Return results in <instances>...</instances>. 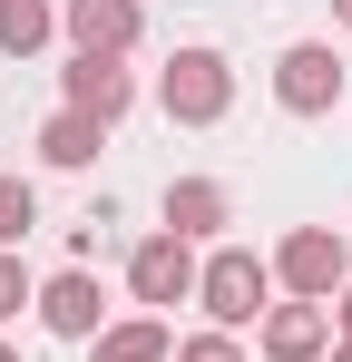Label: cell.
Segmentation results:
<instances>
[{
    "instance_id": "6da1fadb",
    "label": "cell",
    "mask_w": 352,
    "mask_h": 362,
    "mask_svg": "<svg viewBox=\"0 0 352 362\" xmlns=\"http://www.w3.org/2000/svg\"><path fill=\"white\" fill-rule=\"evenodd\" d=\"M196 303H206L216 333H254V323L274 313V264H264L254 245H216V255L196 264Z\"/></svg>"
},
{
    "instance_id": "7a4b0ae2",
    "label": "cell",
    "mask_w": 352,
    "mask_h": 362,
    "mask_svg": "<svg viewBox=\"0 0 352 362\" xmlns=\"http://www.w3.org/2000/svg\"><path fill=\"white\" fill-rule=\"evenodd\" d=\"M157 108H167L176 127H216V118L235 108V59L206 49V40H186V49L157 69Z\"/></svg>"
},
{
    "instance_id": "3957f363",
    "label": "cell",
    "mask_w": 352,
    "mask_h": 362,
    "mask_svg": "<svg viewBox=\"0 0 352 362\" xmlns=\"http://www.w3.org/2000/svg\"><path fill=\"white\" fill-rule=\"evenodd\" d=\"M264 264H274V284H284L293 303H333V294L352 284V245L333 235V226H293Z\"/></svg>"
},
{
    "instance_id": "277c9868",
    "label": "cell",
    "mask_w": 352,
    "mask_h": 362,
    "mask_svg": "<svg viewBox=\"0 0 352 362\" xmlns=\"http://www.w3.org/2000/svg\"><path fill=\"white\" fill-rule=\"evenodd\" d=\"M343 88H352V69H343L333 40H293L284 59H274V108H284V118H333Z\"/></svg>"
},
{
    "instance_id": "5b68a950",
    "label": "cell",
    "mask_w": 352,
    "mask_h": 362,
    "mask_svg": "<svg viewBox=\"0 0 352 362\" xmlns=\"http://www.w3.org/2000/svg\"><path fill=\"white\" fill-rule=\"evenodd\" d=\"M127 294L147 303V313H167V303H196V245L186 235H137V255H127Z\"/></svg>"
},
{
    "instance_id": "8992f818",
    "label": "cell",
    "mask_w": 352,
    "mask_h": 362,
    "mask_svg": "<svg viewBox=\"0 0 352 362\" xmlns=\"http://www.w3.org/2000/svg\"><path fill=\"white\" fill-rule=\"evenodd\" d=\"M59 40H69L78 59H127V49L147 40V10H137V0H59Z\"/></svg>"
},
{
    "instance_id": "52a82bcc",
    "label": "cell",
    "mask_w": 352,
    "mask_h": 362,
    "mask_svg": "<svg viewBox=\"0 0 352 362\" xmlns=\"http://www.w3.org/2000/svg\"><path fill=\"white\" fill-rule=\"evenodd\" d=\"M30 313L49 323L59 343H98V333H108V284H98L88 264H69V274H49V284H40V303H30Z\"/></svg>"
},
{
    "instance_id": "ba28073f",
    "label": "cell",
    "mask_w": 352,
    "mask_h": 362,
    "mask_svg": "<svg viewBox=\"0 0 352 362\" xmlns=\"http://www.w3.org/2000/svg\"><path fill=\"white\" fill-rule=\"evenodd\" d=\"M59 108L117 127L127 108H137V69H127V59H78V49H69V69H59Z\"/></svg>"
},
{
    "instance_id": "9c48e42d",
    "label": "cell",
    "mask_w": 352,
    "mask_h": 362,
    "mask_svg": "<svg viewBox=\"0 0 352 362\" xmlns=\"http://www.w3.org/2000/svg\"><path fill=\"white\" fill-rule=\"evenodd\" d=\"M254 353L264 362H323L333 353V303H274L254 323Z\"/></svg>"
},
{
    "instance_id": "30bf717a",
    "label": "cell",
    "mask_w": 352,
    "mask_h": 362,
    "mask_svg": "<svg viewBox=\"0 0 352 362\" xmlns=\"http://www.w3.org/2000/svg\"><path fill=\"white\" fill-rule=\"evenodd\" d=\"M225 226H235V196H225L216 177H176V186H167V235L196 245V235H225Z\"/></svg>"
},
{
    "instance_id": "8fae6325",
    "label": "cell",
    "mask_w": 352,
    "mask_h": 362,
    "mask_svg": "<svg viewBox=\"0 0 352 362\" xmlns=\"http://www.w3.org/2000/svg\"><path fill=\"white\" fill-rule=\"evenodd\" d=\"M98 147H108V127L78 118V108H49V118H40V167H59V177L98 167Z\"/></svg>"
},
{
    "instance_id": "7c38bea8",
    "label": "cell",
    "mask_w": 352,
    "mask_h": 362,
    "mask_svg": "<svg viewBox=\"0 0 352 362\" xmlns=\"http://www.w3.org/2000/svg\"><path fill=\"white\" fill-rule=\"evenodd\" d=\"M88 353L98 362H176V333H167V313H127V323H108Z\"/></svg>"
},
{
    "instance_id": "4fadbf2b",
    "label": "cell",
    "mask_w": 352,
    "mask_h": 362,
    "mask_svg": "<svg viewBox=\"0 0 352 362\" xmlns=\"http://www.w3.org/2000/svg\"><path fill=\"white\" fill-rule=\"evenodd\" d=\"M59 40V10L49 0H0V59H40Z\"/></svg>"
},
{
    "instance_id": "5bb4252c",
    "label": "cell",
    "mask_w": 352,
    "mask_h": 362,
    "mask_svg": "<svg viewBox=\"0 0 352 362\" xmlns=\"http://www.w3.org/2000/svg\"><path fill=\"white\" fill-rule=\"evenodd\" d=\"M30 226H40V186H30V177H0V255H20Z\"/></svg>"
},
{
    "instance_id": "9a60e30c",
    "label": "cell",
    "mask_w": 352,
    "mask_h": 362,
    "mask_svg": "<svg viewBox=\"0 0 352 362\" xmlns=\"http://www.w3.org/2000/svg\"><path fill=\"white\" fill-rule=\"evenodd\" d=\"M30 303H40V284H30V264H20V255H0V323H20Z\"/></svg>"
},
{
    "instance_id": "2e32d148",
    "label": "cell",
    "mask_w": 352,
    "mask_h": 362,
    "mask_svg": "<svg viewBox=\"0 0 352 362\" xmlns=\"http://www.w3.org/2000/svg\"><path fill=\"white\" fill-rule=\"evenodd\" d=\"M176 362H245V343H235V333H186Z\"/></svg>"
},
{
    "instance_id": "e0dca14e",
    "label": "cell",
    "mask_w": 352,
    "mask_h": 362,
    "mask_svg": "<svg viewBox=\"0 0 352 362\" xmlns=\"http://www.w3.org/2000/svg\"><path fill=\"white\" fill-rule=\"evenodd\" d=\"M333 333H352V284H343V294H333Z\"/></svg>"
},
{
    "instance_id": "ac0fdd59",
    "label": "cell",
    "mask_w": 352,
    "mask_h": 362,
    "mask_svg": "<svg viewBox=\"0 0 352 362\" xmlns=\"http://www.w3.org/2000/svg\"><path fill=\"white\" fill-rule=\"evenodd\" d=\"M323 362H352V333H333V353H323Z\"/></svg>"
},
{
    "instance_id": "d6986e66",
    "label": "cell",
    "mask_w": 352,
    "mask_h": 362,
    "mask_svg": "<svg viewBox=\"0 0 352 362\" xmlns=\"http://www.w3.org/2000/svg\"><path fill=\"white\" fill-rule=\"evenodd\" d=\"M333 20H343V30H352V0H333Z\"/></svg>"
},
{
    "instance_id": "ffe728a7",
    "label": "cell",
    "mask_w": 352,
    "mask_h": 362,
    "mask_svg": "<svg viewBox=\"0 0 352 362\" xmlns=\"http://www.w3.org/2000/svg\"><path fill=\"white\" fill-rule=\"evenodd\" d=\"M0 362H20V353H10V343H0Z\"/></svg>"
}]
</instances>
